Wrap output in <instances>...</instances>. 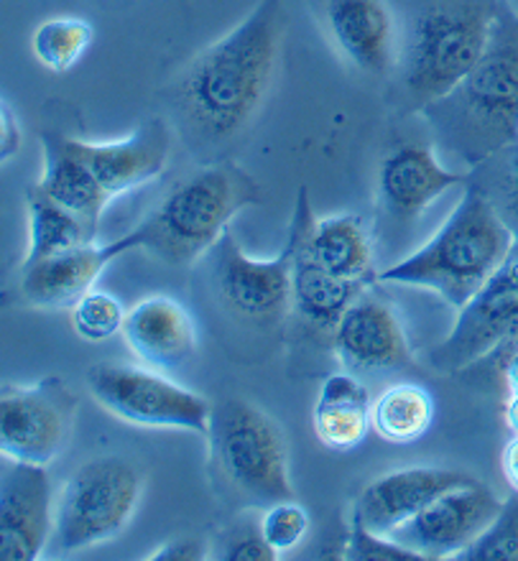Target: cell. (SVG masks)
<instances>
[{
  "label": "cell",
  "instance_id": "1",
  "mask_svg": "<svg viewBox=\"0 0 518 561\" xmlns=\"http://www.w3.org/2000/svg\"><path fill=\"white\" fill-rule=\"evenodd\" d=\"M284 34V3L261 0L169 82L171 128L200 161H223L256 123L277 82Z\"/></svg>",
  "mask_w": 518,
  "mask_h": 561
},
{
  "label": "cell",
  "instance_id": "2",
  "mask_svg": "<svg viewBox=\"0 0 518 561\" xmlns=\"http://www.w3.org/2000/svg\"><path fill=\"white\" fill-rule=\"evenodd\" d=\"M396 13V65L391 105L419 115L483 57L504 0H391Z\"/></svg>",
  "mask_w": 518,
  "mask_h": 561
},
{
  "label": "cell",
  "instance_id": "3",
  "mask_svg": "<svg viewBox=\"0 0 518 561\" xmlns=\"http://www.w3.org/2000/svg\"><path fill=\"white\" fill-rule=\"evenodd\" d=\"M419 118L437 153L465 171L518 144V11L508 0L477 65Z\"/></svg>",
  "mask_w": 518,
  "mask_h": 561
},
{
  "label": "cell",
  "instance_id": "4",
  "mask_svg": "<svg viewBox=\"0 0 518 561\" xmlns=\"http://www.w3.org/2000/svg\"><path fill=\"white\" fill-rule=\"evenodd\" d=\"M514 243V232L500 220L488 197L473 184H465L458 207L437 236L419 251L381 271L379 284L429 288L460 311L500 268Z\"/></svg>",
  "mask_w": 518,
  "mask_h": 561
},
{
  "label": "cell",
  "instance_id": "5",
  "mask_svg": "<svg viewBox=\"0 0 518 561\" xmlns=\"http://www.w3.org/2000/svg\"><path fill=\"white\" fill-rule=\"evenodd\" d=\"M258 202L261 190L254 176L230 159L212 161L179 182L136 230L144 251L169 266H192L225 236L235 215Z\"/></svg>",
  "mask_w": 518,
  "mask_h": 561
},
{
  "label": "cell",
  "instance_id": "6",
  "mask_svg": "<svg viewBox=\"0 0 518 561\" xmlns=\"http://www.w3.org/2000/svg\"><path fill=\"white\" fill-rule=\"evenodd\" d=\"M205 436L212 478L233 503L266 511L294 501L284 434L263 409L243 399L219 401L212 407Z\"/></svg>",
  "mask_w": 518,
  "mask_h": 561
},
{
  "label": "cell",
  "instance_id": "7",
  "mask_svg": "<svg viewBox=\"0 0 518 561\" xmlns=\"http://www.w3.org/2000/svg\"><path fill=\"white\" fill-rule=\"evenodd\" d=\"M144 495V474L123 457H103L82 465L54 503L52 557H67L113 541L136 516Z\"/></svg>",
  "mask_w": 518,
  "mask_h": 561
},
{
  "label": "cell",
  "instance_id": "8",
  "mask_svg": "<svg viewBox=\"0 0 518 561\" xmlns=\"http://www.w3.org/2000/svg\"><path fill=\"white\" fill-rule=\"evenodd\" d=\"M88 388L108 414L128 424L207 434L212 403L148 365L98 363L88 370Z\"/></svg>",
  "mask_w": 518,
  "mask_h": 561
},
{
  "label": "cell",
  "instance_id": "9",
  "mask_svg": "<svg viewBox=\"0 0 518 561\" xmlns=\"http://www.w3.org/2000/svg\"><path fill=\"white\" fill-rule=\"evenodd\" d=\"M468 184V171L439 161L431 144H404L381 161L375 176V240L398 248L419 225L421 215L454 186Z\"/></svg>",
  "mask_w": 518,
  "mask_h": 561
},
{
  "label": "cell",
  "instance_id": "10",
  "mask_svg": "<svg viewBox=\"0 0 518 561\" xmlns=\"http://www.w3.org/2000/svg\"><path fill=\"white\" fill-rule=\"evenodd\" d=\"M75 391L59 378L31 386H3L0 396V451L5 459L52 465L72 439L77 416Z\"/></svg>",
  "mask_w": 518,
  "mask_h": 561
},
{
  "label": "cell",
  "instance_id": "11",
  "mask_svg": "<svg viewBox=\"0 0 518 561\" xmlns=\"http://www.w3.org/2000/svg\"><path fill=\"white\" fill-rule=\"evenodd\" d=\"M518 334V240L485 286L460 309L452 332L429 353L442 376L468 370Z\"/></svg>",
  "mask_w": 518,
  "mask_h": 561
},
{
  "label": "cell",
  "instance_id": "12",
  "mask_svg": "<svg viewBox=\"0 0 518 561\" xmlns=\"http://www.w3.org/2000/svg\"><path fill=\"white\" fill-rule=\"evenodd\" d=\"M212 284L219 301L235 317L254 324H277L292 309V251L284 245L279 259L258 261L243 253L227 230L207 253Z\"/></svg>",
  "mask_w": 518,
  "mask_h": 561
},
{
  "label": "cell",
  "instance_id": "13",
  "mask_svg": "<svg viewBox=\"0 0 518 561\" xmlns=\"http://www.w3.org/2000/svg\"><path fill=\"white\" fill-rule=\"evenodd\" d=\"M333 350L342 368L358 378L391 376L414 363L398 309L388 296L375 291V284L368 286L337 322Z\"/></svg>",
  "mask_w": 518,
  "mask_h": 561
},
{
  "label": "cell",
  "instance_id": "14",
  "mask_svg": "<svg viewBox=\"0 0 518 561\" xmlns=\"http://www.w3.org/2000/svg\"><path fill=\"white\" fill-rule=\"evenodd\" d=\"M504 508V501L481 480L447 490L398 526L391 539L419 551L424 559H454L468 549Z\"/></svg>",
  "mask_w": 518,
  "mask_h": 561
},
{
  "label": "cell",
  "instance_id": "15",
  "mask_svg": "<svg viewBox=\"0 0 518 561\" xmlns=\"http://www.w3.org/2000/svg\"><path fill=\"white\" fill-rule=\"evenodd\" d=\"M317 222L309 190L302 186L294 199L286 245L292 251V309L319 332H335L345 311L368 286L350 284L329 274L312 251V228Z\"/></svg>",
  "mask_w": 518,
  "mask_h": 561
},
{
  "label": "cell",
  "instance_id": "16",
  "mask_svg": "<svg viewBox=\"0 0 518 561\" xmlns=\"http://www.w3.org/2000/svg\"><path fill=\"white\" fill-rule=\"evenodd\" d=\"M54 503L46 467L8 459L0 478V559L34 561L49 549Z\"/></svg>",
  "mask_w": 518,
  "mask_h": 561
},
{
  "label": "cell",
  "instance_id": "17",
  "mask_svg": "<svg viewBox=\"0 0 518 561\" xmlns=\"http://www.w3.org/2000/svg\"><path fill=\"white\" fill-rule=\"evenodd\" d=\"M133 251H144V238L136 228L108 245L88 243L75 248V251L54 255V259L23 263V299L36 309H72L85 294L92 291V286L98 284V278L103 276L110 263Z\"/></svg>",
  "mask_w": 518,
  "mask_h": 561
},
{
  "label": "cell",
  "instance_id": "18",
  "mask_svg": "<svg viewBox=\"0 0 518 561\" xmlns=\"http://www.w3.org/2000/svg\"><path fill=\"white\" fill-rule=\"evenodd\" d=\"M171 134L174 128L167 121L148 118L131 136L105 144L75 138V146L108 197L115 199L164 174L171 156Z\"/></svg>",
  "mask_w": 518,
  "mask_h": 561
},
{
  "label": "cell",
  "instance_id": "19",
  "mask_svg": "<svg viewBox=\"0 0 518 561\" xmlns=\"http://www.w3.org/2000/svg\"><path fill=\"white\" fill-rule=\"evenodd\" d=\"M477 478L444 467H406L373 480L352 505V520L363 524L368 531L391 536L398 526L414 518L424 505L447 490L470 485Z\"/></svg>",
  "mask_w": 518,
  "mask_h": 561
},
{
  "label": "cell",
  "instance_id": "20",
  "mask_svg": "<svg viewBox=\"0 0 518 561\" xmlns=\"http://www.w3.org/2000/svg\"><path fill=\"white\" fill-rule=\"evenodd\" d=\"M325 26L358 72L391 77L396 65V13L391 0H325Z\"/></svg>",
  "mask_w": 518,
  "mask_h": 561
},
{
  "label": "cell",
  "instance_id": "21",
  "mask_svg": "<svg viewBox=\"0 0 518 561\" xmlns=\"http://www.w3.org/2000/svg\"><path fill=\"white\" fill-rule=\"evenodd\" d=\"M123 334L133 355L148 368L171 373L198 350V327L190 311L171 296H148L128 311Z\"/></svg>",
  "mask_w": 518,
  "mask_h": 561
},
{
  "label": "cell",
  "instance_id": "22",
  "mask_svg": "<svg viewBox=\"0 0 518 561\" xmlns=\"http://www.w3.org/2000/svg\"><path fill=\"white\" fill-rule=\"evenodd\" d=\"M42 151L44 171L38 186L98 232L105 207L113 199L108 197L98 176L92 174V169L77 151L75 136H61L54 130L42 134Z\"/></svg>",
  "mask_w": 518,
  "mask_h": 561
},
{
  "label": "cell",
  "instance_id": "23",
  "mask_svg": "<svg viewBox=\"0 0 518 561\" xmlns=\"http://www.w3.org/2000/svg\"><path fill=\"white\" fill-rule=\"evenodd\" d=\"M375 230L368 228L365 217L345 213L322 217L312 228V251L329 274L350 284H379L381 271H375Z\"/></svg>",
  "mask_w": 518,
  "mask_h": 561
},
{
  "label": "cell",
  "instance_id": "24",
  "mask_svg": "<svg viewBox=\"0 0 518 561\" xmlns=\"http://www.w3.org/2000/svg\"><path fill=\"white\" fill-rule=\"evenodd\" d=\"M312 424L327 449H356L373 426V403L363 380L348 370L329 376L314 403Z\"/></svg>",
  "mask_w": 518,
  "mask_h": 561
},
{
  "label": "cell",
  "instance_id": "25",
  "mask_svg": "<svg viewBox=\"0 0 518 561\" xmlns=\"http://www.w3.org/2000/svg\"><path fill=\"white\" fill-rule=\"evenodd\" d=\"M29 207V251L23 263L54 259L75 248L95 243L98 232L85 225L72 209L52 199L42 186H31L26 194Z\"/></svg>",
  "mask_w": 518,
  "mask_h": 561
},
{
  "label": "cell",
  "instance_id": "26",
  "mask_svg": "<svg viewBox=\"0 0 518 561\" xmlns=\"http://www.w3.org/2000/svg\"><path fill=\"white\" fill-rule=\"evenodd\" d=\"M435 421V401L429 391L416 383H396L386 388L373 403V428L391 444H412L429 432Z\"/></svg>",
  "mask_w": 518,
  "mask_h": 561
},
{
  "label": "cell",
  "instance_id": "27",
  "mask_svg": "<svg viewBox=\"0 0 518 561\" xmlns=\"http://www.w3.org/2000/svg\"><path fill=\"white\" fill-rule=\"evenodd\" d=\"M95 38L92 23L82 19H69V15H59V19H46L38 23L31 34V51L38 65L49 72H69L77 61H80Z\"/></svg>",
  "mask_w": 518,
  "mask_h": 561
},
{
  "label": "cell",
  "instance_id": "28",
  "mask_svg": "<svg viewBox=\"0 0 518 561\" xmlns=\"http://www.w3.org/2000/svg\"><path fill=\"white\" fill-rule=\"evenodd\" d=\"M468 184L481 190L500 220L518 240V144L493 153L491 159L468 171Z\"/></svg>",
  "mask_w": 518,
  "mask_h": 561
},
{
  "label": "cell",
  "instance_id": "29",
  "mask_svg": "<svg viewBox=\"0 0 518 561\" xmlns=\"http://www.w3.org/2000/svg\"><path fill=\"white\" fill-rule=\"evenodd\" d=\"M458 561H518V493L504 501L496 520L462 549Z\"/></svg>",
  "mask_w": 518,
  "mask_h": 561
},
{
  "label": "cell",
  "instance_id": "30",
  "mask_svg": "<svg viewBox=\"0 0 518 561\" xmlns=\"http://www.w3.org/2000/svg\"><path fill=\"white\" fill-rule=\"evenodd\" d=\"M69 311H72L77 337H82L85 342H105L115 337L117 332H123L125 317H128L123 304L105 291L85 294Z\"/></svg>",
  "mask_w": 518,
  "mask_h": 561
},
{
  "label": "cell",
  "instance_id": "31",
  "mask_svg": "<svg viewBox=\"0 0 518 561\" xmlns=\"http://www.w3.org/2000/svg\"><path fill=\"white\" fill-rule=\"evenodd\" d=\"M261 534L263 539L271 543L279 554L284 551H292L300 547L304 536L309 531V513L302 508L296 501H281L273 503L263 511L261 518Z\"/></svg>",
  "mask_w": 518,
  "mask_h": 561
},
{
  "label": "cell",
  "instance_id": "32",
  "mask_svg": "<svg viewBox=\"0 0 518 561\" xmlns=\"http://www.w3.org/2000/svg\"><path fill=\"white\" fill-rule=\"evenodd\" d=\"M345 559L350 561H427L419 551L404 547L402 541L391 536H379L368 531L363 524L350 518L348 547H345Z\"/></svg>",
  "mask_w": 518,
  "mask_h": 561
},
{
  "label": "cell",
  "instance_id": "33",
  "mask_svg": "<svg viewBox=\"0 0 518 561\" xmlns=\"http://www.w3.org/2000/svg\"><path fill=\"white\" fill-rule=\"evenodd\" d=\"M219 559H230V561H273L279 559V551L271 547L269 541L263 539L261 528L258 534L254 531H243L240 536L227 541V547L223 549V557Z\"/></svg>",
  "mask_w": 518,
  "mask_h": 561
},
{
  "label": "cell",
  "instance_id": "34",
  "mask_svg": "<svg viewBox=\"0 0 518 561\" xmlns=\"http://www.w3.org/2000/svg\"><path fill=\"white\" fill-rule=\"evenodd\" d=\"M146 559L154 561H202L210 559V541L205 536H179L151 551Z\"/></svg>",
  "mask_w": 518,
  "mask_h": 561
},
{
  "label": "cell",
  "instance_id": "35",
  "mask_svg": "<svg viewBox=\"0 0 518 561\" xmlns=\"http://www.w3.org/2000/svg\"><path fill=\"white\" fill-rule=\"evenodd\" d=\"M21 144H23L21 123L15 118L13 107L3 100V107H0V156H3V161L13 159V156L21 151Z\"/></svg>",
  "mask_w": 518,
  "mask_h": 561
},
{
  "label": "cell",
  "instance_id": "36",
  "mask_svg": "<svg viewBox=\"0 0 518 561\" xmlns=\"http://www.w3.org/2000/svg\"><path fill=\"white\" fill-rule=\"evenodd\" d=\"M491 357H496L506 393H518V334L504 342Z\"/></svg>",
  "mask_w": 518,
  "mask_h": 561
},
{
  "label": "cell",
  "instance_id": "37",
  "mask_svg": "<svg viewBox=\"0 0 518 561\" xmlns=\"http://www.w3.org/2000/svg\"><path fill=\"white\" fill-rule=\"evenodd\" d=\"M500 470H504V478L508 488L518 493V434L504 447V455H500Z\"/></svg>",
  "mask_w": 518,
  "mask_h": 561
},
{
  "label": "cell",
  "instance_id": "38",
  "mask_svg": "<svg viewBox=\"0 0 518 561\" xmlns=\"http://www.w3.org/2000/svg\"><path fill=\"white\" fill-rule=\"evenodd\" d=\"M504 421L514 434H518V393H508L504 403Z\"/></svg>",
  "mask_w": 518,
  "mask_h": 561
},
{
  "label": "cell",
  "instance_id": "39",
  "mask_svg": "<svg viewBox=\"0 0 518 561\" xmlns=\"http://www.w3.org/2000/svg\"><path fill=\"white\" fill-rule=\"evenodd\" d=\"M516 11H518V0H516Z\"/></svg>",
  "mask_w": 518,
  "mask_h": 561
}]
</instances>
